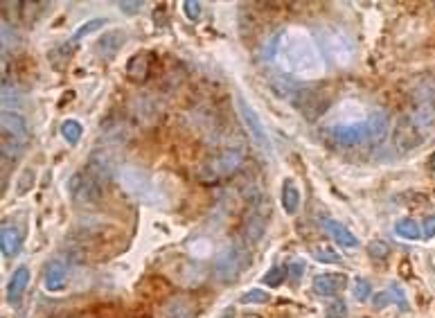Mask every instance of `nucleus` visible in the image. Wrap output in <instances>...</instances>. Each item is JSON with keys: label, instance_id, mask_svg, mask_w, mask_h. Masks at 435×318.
<instances>
[{"label": "nucleus", "instance_id": "412c9836", "mask_svg": "<svg viewBox=\"0 0 435 318\" xmlns=\"http://www.w3.org/2000/svg\"><path fill=\"white\" fill-rule=\"evenodd\" d=\"M145 59H149L147 54H135L127 66V73L131 75V79H135V82H142V79H147L149 61H145Z\"/></svg>", "mask_w": 435, "mask_h": 318}, {"label": "nucleus", "instance_id": "a878e982", "mask_svg": "<svg viewBox=\"0 0 435 318\" xmlns=\"http://www.w3.org/2000/svg\"><path fill=\"white\" fill-rule=\"evenodd\" d=\"M104 18H95V20H88V23H84V25L82 27H79L75 34H73V41H79V39H82V37H86V34H90V32H95L97 27H102V25H104Z\"/></svg>", "mask_w": 435, "mask_h": 318}, {"label": "nucleus", "instance_id": "c756f323", "mask_svg": "<svg viewBox=\"0 0 435 318\" xmlns=\"http://www.w3.org/2000/svg\"><path fill=\"white\" fill-rule=\"evenodd\" d=\"M269 300V293L262 291V289H250L246 296L242 298L244 305H250V302H266Z\"/></svg>", "mask_w": 435, "mask_h": 318}, {"label": "nucleus", "instance_id": "f03ea898", "mask_svg": "<svg viewBox=\"0 0 435 318\" xmlns=\"http://www.w3.org/2000/svg\"><path fill=\"white\" fill-rule=\"evenodd\" d=\"M104 188L106 185H102L88 169H79V172H75L68 178V192H71L73 201L84 208L97 206L102 197H104Z\"/></svg>", "mask_w": 435, "mask_h": 318}, {"label": "nucleus", "instance_id": "6ab92c4d", "mask_svg": "<svg viewBox=\"0 0 435 318\" xmlns=\"http://www.w3.org/2000/svg\"><path fill=\"white\" fill-rule=\"evenodd\" d=\"M73 52H75V41L71 39V41L59 43L56 48H52L50 54H48V59H50V63H52L54 68H63L68 61H71Z\"/></svg>", "mask_w": 435, "mask_h": 318}, {"label": "nucleus", "instance_id": "2f4dec72", "mask_svg": "<svg viewBox=\"0 0 435 318\" xmlns=\"http://www.w3.org/2000/svg\"><path fill=\"white\" fill-rule=\"evenodd\" d=\"M32 183H34V172L32 169H25V178L20 176V181H18V195H25V192L32 188Z\"/></svg>", "mask_w": 435, "mask_h": 318}, {"label": "nucleus", "instance_id": "4468645a", "mask_svg": "<svg viewBox=\"0 0 435 318\" xmlns=\"http://www.w3.org/2000/svg\"><path fill=\"white\" fill-rule=\"evenodd\" d=\"M27 285H30V269H27V267L16 269L14 276H11L9 282H7V300H9L11 305H16V302L20 300L23 293H25Z\"/></svg>", "mask_w": 435, "mask_h": 318}, {"label": "nucleus", "instance_id": "58836bf2", "mask_svg": "<svg viewBox=\"0 0 435 318\" xmlns=\"http://www.w3.org/2000/svg\"><path fill=\"white\" fill-rule=\"evenodd\" d=\"M429 169H433V172H435V152L429 156Z\"/></svg>", "mask_w": 435, "mask_h": 318}, {"label": "nucleus", "instance_id": "72a5a7b5", "mask_svg": "<svg viewBox=\"0 0 435 318\" xmlns=\"http://www.w3.org/2000/svg\"><path fill=\"white\" fill-rule=\"evenodd\" d=\"M393 293V300L399 305V307H404V310H408V302H406V298H404V291H399V287L397 285H391V289H388Z\"/></svg>", "mask_w": 435, "mask_h": 318}, {"label": "nucleus", "instance_id": "473e14b6", "mask_svg": "<svg viewBox=\"0 0 435 318\" xmlns=\"http://www.w3.org/2000/svg\"><path fill=\"white\" fill-rule=\"evenodd\" d=\"M118 7L124 11V14H138L142 3H140V0H133V3H127V0H122V3H118Z\"/></svg>", "mask_w": 435, "mask_h": 318}, {"label": "nucleus", "instance_id": "6e6552de", "mask_svg": "<svg viewBox=\"0 0 435 318\" xmlns=\"http://www.w3.org/2000/svg\"><path fill=\"white\" fill-rule=\"evenodd\" d=\"M237 109H239V116H242V120H244V124L248 127L250 135H253L255 145L259 147V149H264L266 154H271L269 133H266V129H264V124H262V120H259V116H257V111H255L253 106H250L242 95L237 97Z\"/></svg>", "mask_w": 435, "mask_h": 318}, {"label": "nucleus", "instance_id": "c85d7f7f", "mask_svg": "<svg viewBox=\"0 0 435 318\" xmlns=\"http://www.w3.org/2000/svg\"><path fill=\"white\" fill-rule=\"evenodd\" d=\"M345 314H348V305L345 302H343V300H331L325 318H343Z\"/></svg>", "mask_w": 435, "mask_h": 318}, {"label": "nucleus", "instance_id": "cd10ccee", "mask_svg": "<svg viewBox=\"0 0 435 318\" xmlns=\"http://www.w3.org/2000/svg\"><path fill=\"white\" fill-rule=\"evenodd\" d=\"M368 253H370V257H372V259H384L388 253H391V248H388V244H386V242H381V240H374V242H370V246H368Z\"/></svg>", "mask_w": 435, "mask_h": 318}, {"label": "nucleus", "instance_id": "4be33fe9", "mask_svg": "<svg viewBox=\"0 0 435 318\" xmlns=\"http://www.w3.org/2000/svg\"><path fill=\"white\" fill-rule=\"evenodd\" d=\"M395 233H397L399 237H404V240H419V237H422L419 224L413 221V219H402V221H397Z\"/></svg>", "mask_w": 435, "mask_h": 318}, {"label": "nucleus", "instance_id": "a211bd4d", "mask_svg": "<svg viewBox=\"0 0 435 318\" xmlns=\"http://www.w3.org/2000/svg\"><path fill=\"white\" fill-rule=\"evenodd\" d=\"M388 113L384 111H374L372 116L368 118V131H370V140H381L384 135L388 133Z\"/></svg>", "mask_w": 435, "mask_h": 318}, {"label": "nucleus", "instance_id": "9b49d317", "mask_svg": "<svg viewBox=\"0 0 435 318\" xmlns=\"http://www.w3.org/2000/svg\"><path fill=\"white\" fill-rule=\"evenodd\" d=\"M43 285L48 291H61L68 285V269L61 259H52V262L45 267V276H43Z\"/></svg>", "mask_w": 435, "mask_h": 318}, {"label": "nucleus", "instance_id": "39448f33", "mask_svg": "<svg viewBox=\"0 0 435 318\" xmlns=\"http://www.w3.org/2000/svg\"><path fill=\"white\" fill-rule=\"evenodd\" d=\"M250 264V253L244 242H233L226 251L219 255L214 264V276L221 282H235L239 274Z\"/></svg>", "mask_w": 435, "mask_h": 318}, {"label": "nucleus", "instance_id": "20e7f679", "mask_svg": "<svg viewBox=\"0 0 435 318\" xmlns=\"http://www.w3.org/2000/svg\"><path fill=\"white\" fill-rule=\"evenodd\" d=\"M291 102L307 120H318L331 106V95L325 86H305L295 90L291 95Z\"/></svg>", "mask_w": 435, "mask_h": 318}, {"label": "nucleus", "instance_id": "bb28decb", "mask_svg": "<svg viewBox=\"0 0 435 318\" xmlns=\"http://www.w3.org/2000/svg\"><path fill=\"white\" fill-rule=\"evenodd\" d=\"M354 296H357L359 300H365V298L372 296V287H370V282L365 280V278L354 280Z\"/></svg>", "mask_w": 435, "mask_h": 318}, {"label": "nucleus", "instance_id": "393cba45", "mask_svg": "<svg viewBox=\"0 0 435 318\" xmlns=\"http://www.w3.org/2000/svg\"><path fill=\"white\" fill-rule=\"evenodd\" d=\"M284 278H287V267H276V269H271L269 274L264 276V285L269 287H280Z\"/></svg>", "mask_w": 435, "mask_h": 318}, {"label": "nucleus", "instance_id": "2eb2a0df", "mask_svg": "<svg viewBox=\"0 0 435 318\" xmlns=\"http://www.w3.org/2000/svg\"><path fill=\"white\" fill-rule=\"evenodd\" d=\"M163 318H194V305H192V300L188 296L171 298L165 305Z\"/></svg>", "mask_w": 435, "mask_h": 318}, {"label": "nucleus", "instance_id": "f3484780", "mask_svg": "<svg viewBox=\"0 0 435 318\" xmlns=\"http://www.w3.org/2000/svg\"><path fill=\"white\" fill-rule=\"evenodd\" d=\"M20 248V233L16 228H11V226H3V231H0V251L3 255L11 257L16 255Z\"/></svg>", "mask_w": 435, "mask_h": 318}, {"label": "nucleus", "instance_id": "423d86ee", "mask_svg": "<svg viewBox=\"0 0 435 318\" xmlns=\"http://www.w3.org/2000/svg\"><path fill=\"white\" fill-rule=\"evenodd\" d=\"M424 129H422V122H417L415 116H402L395 127L393 133V145L399 154H408L417 149V147L424 142Z\"/></svg>", "mask_w": 435, "mask_h": 318}, {"label": "nucleus", "instance_id": "f704fd0d", "mask_svg": "<svg viewBox=\"0 0 435 318\" xmlns=\"http://www.w3.org/2000/svg\"><path fill=\"white\" fill-rule=\"evenodd\" d=\"M54 318H99L95 312H66V314H59Z\"/></svg>", "mask_w": 435, "mask_h": 318}, {"label": "nucleus", "instance_id": "7ed1b4c3", "mask_svg": "<svg viewBox=\"0 0 435 318\" xmlns=\"http://www.w3.org/2000/svg\"><path fill=\"white\" fill-rule=\"evenodd\" d=\"M244 161V149L242 147H235V149H226L216 156H210L208 161L201 167V181L203 183H214V181L228 178L231 174L237 172V167Z\"/></svg>", "mask_w": 435, "mask_h": 318}, {"label": "nucleus", "instance_id": "f8f14e48", "mask_svg": "<svg viewBox=\"0 0 435 318\" xmlns=\"http://www.w3.org/2000/svg\"><path fill=\"white\" fill-rule=\"evenodd\" d=\"M348 285V278L343 274H323L314 280V291L318 296H336Z\"/></svg>", "mask_w": 435, "mask_h": 318}, {"label": "nucleus", "instance_id": "b1692460", "mask_svg": "<svg viewBox=\"0 0 435 318\" xmlns=\"http://www.w3.org/2000/svg\"><path fill=\"white\" fill-rule=\"evenodd\" d=\"M312 255H314V259H318V262H323V264H336V262H341V255L334 251V248H329V246H314Z\"/></svg>", "mask_w": 435, "mask_h": 318}, {"label": "nucleus", "instance_id": "ddd939ff", "mask_svg": "<svg viewBox=\"0 0 435 318\" xmlns=\"http://www.w3.org/2000/svg\"><path fill=\"white\" fill-rule=\"evenodd\" d=\"M122 43H124V34H122L120 30H113V32L104 34V37L97 41L95 52H97L104 61H111L113 56L118 54V50L122 48Z\"/></svg>", "mask_w": 435, "mask_h": 318}, {"label": "nucleus", "instance_id": "e433bc0d", "mask_svg": "<svg viewBox=\"0 0 435 318\" xmlns=\"http://www.w3.org/2000/svg\"><path fill=\"white\" fill-rule=\"evenodd\" d=\"M424 237H429V240L431 237H435V214L424 221Z\"/></svg>", "mask_w": 435, "mask_h": 318}, {"label": "nucleus", "instance_id": "5701e85b", "mask_svg": "<svg viewBox=\"0 0 435 318\" xmlns=\"http://www.w3.org/2000/svg\"><path fill=\"white\" fill-rule=\"evenodd\" d=\"M82 133H84V129H82V124H79L77 120H66L61 124V135L66 138V142L77 145L79 140H82Z\"/></svg>", "mask_w": 435, "mask_h": 318}, {"label": "nucleus", "instance_id": "f257e3e1", "mask_svg": "<svg viewBox=\"0 0 435 318\" xmlns=\"http://www.w3.org/2000/svg\"><path fill=\"white\" fill-rule=\"evenodd\" d=\"M118 231L109 228V226H95V228H84L77 233V240L73 242L75 246V255H79L82 259H90V262H102L104 257H109L111 253L116 255L118 248H113L116 244Z\"/></svg>", "mask_w": 435, "mask_h": 318}, {"label": "nucleus", "instance_id": "9d476101", "mask_svg": "<svg viewBox=\"0 0 435 318\" xmlns=\"http://www.w3.org/2000/svg\"><path fill=\"white\" fill-rule=\"evenodd\" d=\"M0 129H3V138L5 140H14L25 145L30 138V131H27V122L23 116L14 111H3V118H0Z\"/></svg>", "mask_w": 435, "mask_h": 318}, {"label": "nucleus", "instance_id": "1a4fd4ad", "mask_svg": "<svg viewBox=\"0 0 435 318\" xmlns=\"http://www.w3.org/2000/svg\"><path fill=\"white\" fill-rule=\"evenodd\" d=\"M338 147H357L365 140H370V131H368V122H359V124H341L327 131Z\"/></svg>", "mask_w": 435, "mask_h": 318}, {"label": "nucleus", "instance_id": "c9c22d12", "mask_svg": "<svg viewBox=\"0 0 435 318\" xmlns=\"http://www.w3.org/2000/svg\"><path fill=\"white\" fill-rule=\"evenodd\" d=\"M289 274H291V278H293V280H300V278H302V274H305V264H302V262H295V264H291Z\"/></svg>", "mask_w": 435, "mask_h": 318}, {"label": "nucleus", "instance_id": "dca6fc26", "mask_svg": "<svg viewBox=\"0 0 435 318\" xmlns=\"http://www.w3.org/2000/svg\"><path fill=\"white\" fill-rule=\"evenodd\" d=\"M325 228H327V233L334 237L338 244L348 246V248H357V246H359V240H357V237H354L343 224H338V221H334V219H327V221H325Z\"/></svg>", "mask_w": 435, "mask_h": 318}, {"label": "nucleus", "instance_id": "aec40b11", "mask_svg": "<svg viewBox=\"0 0 435 318\" xmlns=\"http://www.w3.org/2000/svg\"><path fill=\"white\" fill-rule=\"evenodd\" d=\"M282 206L289 214H295L298 208H300V192H298L293 181H284V188H282Z\"/></svg>", "mask_w": 435, "mask_h": 318}, {"label": "nucleus", "instance_id": "4c0bfd02", "mask_svg": "<svg viewBox=\"0 0 435 318\" xmlns=\"http://www.w3.org/2000/svg\"><path fill=\"white\" fill-rule=\"evenodd\" d=\"M388 302H391V298H388V293H384V291L374 296V305H376V307H386Z\"/></svg>", "mask_w": 435, "mask_h": 318}, {"label": "nucleus", "instance_id": "0eeeda50", "mask_svg": "<svg viewBox=\"0 0 435 318\" xmlns=\"http://www.w3.org/2000/svg\"><path fill=\"white\" fill-rule=\"evenodd\" d=\"M266 226H269V206L266 203H255L244 214V221H242V240L244 244L253 246L262 240V235L266 233Z\"/></svg>", "mask_w": 435, "mask_h": 318}, {"label": "nucleus", "instance_id": "7c9ffc66", "mask_svg": "<svg viewBox=\"0 0 435 318\" xmlns=\"http://www.w3.org/2000/svg\"><path fill=\"white\" fill-rule=\"evenodd\" d=\"M183 11H185L188 18L197 20L201 16V3H197V0H185V3H183Z\"/></svg>", "mask_w": 435, "mask_h": 318}]
</instances>
